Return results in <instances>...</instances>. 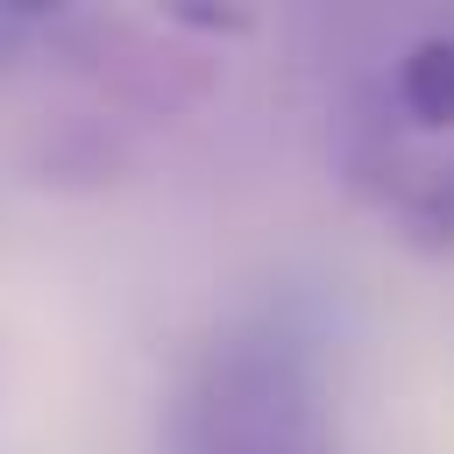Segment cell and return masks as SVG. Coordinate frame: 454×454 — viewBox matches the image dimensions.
Masks as SVG:
<instances>
[{
	"label": "cell",
	"mask_w": 454,
	"mask_h": 454,
	"mask_svg": "<svg viewBox=\"0 0 454 454\" xmlns=\"http://www.w3.org/2000/svg\"><path fill=\"white\" fill-rule=\"evenodd\" d=\"M390 106L411 135H454V35H419L397 57Z\"/></svg>",
	"instance_id": "2"
},
{
	"label": "cell",
	"mask_w": 454,
	"mask_h": 454,
	"mask_svg": "<svg viewBox=\"0 0 454 454\" xmlns=\"http://www.w3.org/2000/svg\"><path fill=\"white\" fill-rule=\"evenodd\" d=\"M170 454H340L319 348L291 319L220 326L177 383Z\"/></svg>",
	"instance_id": "1"
}]
</instances>
